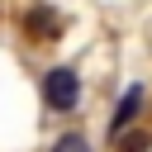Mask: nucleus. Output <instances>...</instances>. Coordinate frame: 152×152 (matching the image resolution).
<instances>
[{"label": "nucleus", "instance_id": "1", "mask_svg": "<svg viewBox=\"0 0 152 152\" xmlns=\"http://www.w3.org/2000/svg\"><path fill=\"white\" fill-rule=\"evenodd\" d=\"M43 100H48V109H76V100H81V76H76V66H52L48 76H43Z\"/></svg>", "mask_w": 152, "mask_h": 152}, {"label": "nucleus", "instance_id": "5", "mask_svg": "<svg viewBox=\"0 0 152 152\" xmlns=\"http://www.w3.org/2000/svg\"><path fill=\"white\" fill-rule=\"evenodd\" d=\"M124 152H147V133H128L124 138Z\"/></svg>", "mask_w": 152, "mask_h": 152}, {"label": "nucleus", "instance_id": "2", "mask_svg": "<svg viewBox=\"0 0 152 152\" xmlns=\"http://www.w3.org/2000/svg\"><path fill=\"white\" fill-rule=\"evenodd\" d=\"M138 109H142V86H128V90H124V100H119V109H114V119H109V138H114V133H124V128L138 119Z\"/></svg>", "mask_w": 152, "mask_h": 152}, {"label": "nucleus", "instance_id": "3", "mask_svg": "<svg viewBox=\"0 0 152 152\" xmlns=\"http://www.w3.org/2000/svg\"><path fill=\"white\" fill-rule=\"evenodd\" d=\"M57 28H62V24H57V14H52L48 5L28 10V33H33V38H43V43H48V38H57Z\"/></svg>", "mask_w": 152, "mask_h": 152}, {"label": "nucleus", "instance_id": "4", "mask_svg": "<svg viewBox=\"0 0 152 152\" xmlns=\"http://www.w3.org/2000/svg\"><path fill=\"white\" fill-rule=\"evenodd\" d=\"M52 152H90V142H86L81 133H66V138H57V142H52Z\"/></svg>", "mask_w": 152, "mask_h": 152}]
</instances>
